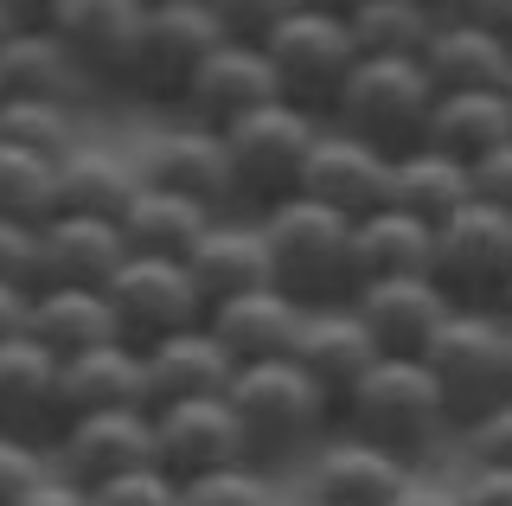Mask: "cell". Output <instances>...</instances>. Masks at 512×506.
<instances>
[{
  "label": "cell",
  "instance_id": "6da1fadb",
  "mask_svg": "<svg viewBox=\"0 0 512 506\" xmlns=\"http://www.w3.org/2000/svg\"><path fill=\"white\" fill-rule=\"evenodd\" d=\"M231 410H237V430H244V455L256 468H301L308 455L340 430L327 391L314 385L295 359H263V366H237L231 378Z\"/></svg>",
  "mask_w": 512,
  "mask_h": 506
},
{
  "label": "cell",
  "instance_id": "7a4b0ae2",
  "mask_svg": "<svg viewBox=\"0 0 512 506\" xmlns=\"http://www.w3.org/2000/svg\"><path fill=\"white\" fill-rule=\"evenodd\" d=\"M340 430L378 442L416 468H429V455L455 449V417H448L442 385L429 378L423 359H378L340 398Z\"/></svg>",
  "mask_w": 512,
  "mask_h": 506
},
{
  "label": "cell",
  "instance_id": "3957f363",
  "mask_svg": "<svg viewBox=\"0 0 512 506\" xmlns=\"http://www.w3.org/2000/svg\"><path fill=\"white\" fill-rule=\"evenodd\" d=\"M269 250V282L295 295L301 308H346L359 289V257H352V218L327 212L314 199H288L256 212Z\"/></svg>",
  "mask_w": 512,
  "mask_h": 506
},
{
  "label": "cell",
  "instance_id": "277c9868",
  "mask_svg": "<svg viewBox=\"0 0 512 506\" xmlns=\"http://www.w3.org/2000/svg\"><path fill=\"white\" fill-rule=\"evenodd\" d=\"M423 366L442 385V404L461 430L480 410L512 398V321L500 308H455L442 321V334L429 340Z\"/></svg>",
  "mask_w": 512,
  "mask_h": 506
},
{
  "label": "cell",
  "instance_id": "5b68a950",
  "mask_svg": "<svg viewBox=\"0 0 512 506\" xmlns=\"http://www.w3.org/2000/svg\"><path fill=\"white\" fill-rule=\"evenodd\" d=\"M314 135H320V116L301 109V103H263V109H250L244 122L224 129L231 173H237V205H244L250 218L269 212V205L301 199Z\"/></svg>",
  "mask_w": 512,
  "mask_h": 506
},
{
  "label": "cell",
  "instance_id": "8992f818",
  "mask_svg": "<svg viewBox=\"0 0 512 506\" xmlns=\"http://www.w3.org/2000/svg\"><path fill=\"white\" fill-rule=\"evenodd\" d=\"M429 103H436V84H429V71L416 58H359L352 77L340 84V97H333L327 122L384 154H410L423 148Z\"/></svg>",
  "mask_w": 512,
  "mask_h": 506
},
{
  "label": "cell",
  "instance_id": "52a82bcc",
  "mask_svg": "<svg viewBox=\"0 0 512 506\" xmlns=\"http://www.w3.org/2000/svg\"><path fill=\"white\" fill-rule=\"evenodd\" d=\"M429 276L455 308H500L512 289V212L468 199L436 225Z\"/></svg>",
  "mask_w": 512,
  "mask_h": 506
},
{
  "label": "cell",
  "instance_id": "ba28073f",
  "mask_svg": "<svg viewBox=\"0 0 512 506\" xmlns=\"http://www.w3.org/2000/svg\"><path fill=\"white\" fill-rule=\"evenodd\" d=\"M263 58H269V71H276L282 103H301V109H314V116L327 122L340 84L352 77V65H359V45H352L346 13L295 7L276 33L263 39Z\"/></svg>",
  "mask_w": 512,
  "mask_h": 506
},
{
  "label": "cell",
  "instance_id": "9c48e42d",
  "mask_svg": "<svg viewBox=\"0 0 512 506\" xmlns=\"http://www.w3.org/2000/svg\"><path fill=\"white\" fill-rule=\"evenodd\" d=\"M135 167L160 193L199 199V205H212V212H244V205H237V173H231L224 129H205V122H192V116H160L154 129L135 141Z\"/></svg>",
  "mask_w": 512,
  "mask_h": 506
},
{
  "label": "cell",
  "instance_id": "30bf717a",
  "mask_svg": "<svg viewBox=\"0 0 512 506\" xmlns=\"http://www.w3.org/2000/svg\"><path fill=\"white\" fill-rule=\"evenodd\" d=\"M224 33L212 20L205 0H180V7H148V26H141V52H135V71H128V103L154 109V116H173L192 84V71L205 65Z\"/></svg>",
  "mask_w": 512,
  "mask_h": 506
},
{
  "label": "cell",
  "instance_id": "8fae6325",
  "mask_svg": "<svg viewBox=\"0 0 512 506\" xmlns=\"http://www.w3.org/2000/svg\"><path fill=\"white\" fill-rule=\"evenodd\" d=\"M103 295H109V314H116V334L128 346H154V340L180 334V327L205 321V295L192 289L186 263H173V257H128L103 282Z\"/></svg>",
  "mask_w": 512,
  "mask_h": 506
},
{
  "label": "cell",
  "instance_id": "7c38bea8",
  "mask_svg": "<svg viewBox=\"0 0 512 506\" xmlns=\"http://www.w3.org/2000/svg\"><path fill=\"white\" fill-rule=\"evenodd\" d=\"M346 308L372 334L378 359H423L429 340L442 334V321L455 314V302L436 289V276H372L352 289Z\"/></svg>",
  "mask_w": 512,
  "mask_h": 506
},
{
  "label": "cell",
  "instance_id": "4fadbf2b",
  "mask_svg": "<svg viewBox=\"0 0 512 506\" xmlns=\"http://www.w3.org/2000/svg\"><path fill=\"white\" fill-rule=\"evenodd\" d=\"M391 173H397V154H384V148H372V141L320 122L314 154H308V180H301V199H314V205H327V212H340V218L359 225L365 212L391 205Z\"/></svg>",
  "mask_w": 512,
  "mask_h": 506
},
{
  "label": "cell",
  "instance_id": "5bb4252c",
  "mask_svg": "<svg viewBox=\"0 0 512 506\" xmlns=\"http://www.w3.org/2000/svg\"><path fill=\"white\" fill-rule=\"evenodd\" d=\"M45 449H52L58 474H71L77 487H96L122 468L154 462V417L148 410H84V417H64Z\"/></svg>",
  "mask_w": 512,
  "mask_h": 506
},
{
  "label": "cell",
  "instance_id": "9a60e30c",
  "mask_svg": "<svg viewBox=\"0 0 512 506\" xmlns=\"http://www.w3.org/2000/svg\"><path fill=\"white\" fill-rule=\"evenodd\" d=\"M154 462L173 474V481H192V474H212L231 462H250L244 455V430H237L231 398H180V404H154Z\"/></svg>",
  "mask_w": 512,
  "mask_h": 506
},
{
  "label": "cell",
  "instance_id": "2e32d148",
  "mask_svg": "<svg viewBox=\"0 0 512 506\" xmlns=\"http://www.w3.org/2000/svg\"><path fill=\"white\" fill-rule=\"evenodd\" d=\"M141 26H148V0H58V13H52V33L84 58V71L103 84V97L128 90Z\"/></svg>",
  "mask_w": 512,
  "mask_h": 506
},
{
  "label": "cell",
  "instance_id": "e0dca14e",
  "mask_svg": "<svg viewBox=\"0 0 512 506\" xmlns=\"http://www.w3.org/2000/svg\"><path fill=\"white\" fill-rule=\"evenodd\" d=\"M416 474V462L378 449V442L352 436V430H333L320 449L301 462V481L308 494L301 500H327V506H391L404 494V481Z\"/></svg>",
  "mask_w": 512,
  "mask_h": 506
},
{
  "label": "cell",
  "instance_id": "ac0fdd59",
  "mask_svg": "<svg viewBox=\"0 0 512 506\" xmlns=\"http://www.w3.org/2000/svg\"><path fill=\"white\" fill-rule=\"evenodd\" d=\"M263 103H282L263 45L218 39L212 52H205V65L192 71V84H186V97H180L173 116H192V122H205V129H231V122H244L250 109H263Z\"/></svg>",
  "mask_w": 512,
  "mask_h": 506
},
{
  "label": "cell",
  "instance_id": "d6986e66",
  "mask_svg": "<svg viewBox=\"0 0 512 506\" xmlns=\"http://www.w3.org/2000/svg\"><path fill=\"white\" fill-rule=\"evenodd\" d=\"M0 84H7V97L71 103V109L103 103V84L84 71V58H77L52 26H13V33L0 39Z\"/></svg>",
  "mask_w": 512,
  "mask_h": 506
},
{
  "label": "cell",
  "instance_id": "ffe728a7",
  "mask_svg": "<svg viewBox=\"0 0 512 506\" xmlns=\"http://www.w3.org/2000/svg\"><path fill=\"white\" fill-rule=\"evenodd\" d=\"M301 321H308V308H301L295 295H282L276 282H256V289L231 295V302L205 308V327H212V340L231 353V366L288 359L295 340H301Z\"/></svg>",
  "mask_w": 512,
  "mask_h": 506
},
{
  "label": "cell",
  "instance_id": "44dd1931",
  "mask_svg": "<svg viewBox=\"0 0 512 506\" xmlns=\"http://www.w3.org/2000/svg\"><path fill=\"white\" fill-rule=\"evenodd\" d=\"M84 410H148V378H141V346L103 340L84 353L58 359V423Z\"/></svg>",
  "mask_w": 512,
  "mask_h": 506
},
{
  "label": "cell",
  "instance_id": "7402d4cb",
  "mask_svg": "<svg viewBox=\"0 0 512 506\" xmlns=\"http://www.w3.org/2000/svg\"><path fill=\"white\" fill-rule=\"evenodd\" d=\"M141 378H148V410L154 404H180V398H218L231 391V353L212 340V327H180V334L141 346Z\"/></svg>",
  "mask_w": 512,
  "mask_h": 506
},
{
  "label": "cell",
  "instance_id": "603a6c76",
  "mask_svg": "<svg viewBox=\"0 0 512 506\" xmlns=\"http://www.w3.org/2000/svg\"><path fill=\"white\" fill-rule=\"evenodd\" d=\"M122 263H128V237L116 218L52 212L39 225V282H90V289H103Z\"/></svg>",
  "mask_w": 512,
  "mask_h": 506
},
{
  "label": "cell",
  "instance_id": "cb8c5ba5",
  "mask_svg": "<svg viewBox=\"0 0 512 506\" xmlns=\"http://www.w3.org/2000/svg\"><path fill=\"white\" fill-rule=\"evenodd\" d=\"M288 359H295V366L327 391L333 417H340V398L378 366V346H372V334L359 327V314H352V308H308L301 340H295V353H288Z\"/></svg>",
  "mask_w": 512,
  "mask_h": 506
},
{
  "label": "cell",
  "instance_id": "d4e9b609",
  "mask_svg": "<svg viewBox=\"0 0 512 506\" xmlns=\"http://www.w3.org/2000/svg\"><path fill=\"white\" fill-rule=\"evenodd\" d=\"M186 276L192 289L205 295V308L231 302V295L256 289V282H269V250H263V225H256L250 212H224L212 218V231L192 244L186 257Z\"/></svg>",
  "mask_w": 512,
  "mask_h": 506
},
{
  "label": "cell",
  "instance_id": "484cf974",
  "mask_svg": "<svg viewBox=\"0 0 512 506\" xmlns=\"http://www.w3.org/2000/svg\"><path fill=\"white\" fill-rule=\"evenodd\" d=\"M0 430H20L39 442H52L58 430V353L32 340V327L0 340Z\"/></svg>",
  "mask_w": 512,
  "mask_h": 506
},
{
  "label": "cell",
  "instance_id": "4316f807",
  "mask_svg": "<svg viewBox=\"0 0 512 506\" xmlns=\"http://www.w3.org/2000/svg\"><path fill=\"white\" fill-rule=\"evenodd\" d=\"M141 193V167L135 148H116V141L84 135L71 154L58 161V193L52 212H90V218H122V205Z\"/></svg>",
  "mask_w": 512,
  "mask_h": 506
},
{
  "label": "cell",
  "instance_id": "83f0119b",
  "mask_svg": "<svg viewBox=\"0 0 512 506\" xmlns=\"http://www.w3.org/2000/svg\"><path fill=\"white\" fill-rule=\"evenodd\" d=\"M416 65L429 71L436 90H500L512 71V45L493 39L487 26H474L468 13H442V26L429 33Z\"/></svg>",
  "mask_w": 512,
  "mask_h": 506
},
{
  "label": "cell",
  "instance_id": "f1b7e54d",
  "mask_svg": "<svg viewBox=\"0 0 512 506\" xmlns=\"http://www.w3.org/2000/svg\"><path fill=\"white\" fill-rule=\"evenodd\" d=\"M512 135V103L506 90H436L423 122V148L448 154V161H480L487 148H500Z\"/></svg>",
  "mask_w": 512,
  "mask_h": 506
},
{
  "label": "cell",
  "instance_id": "f546056e",
  "mask_svg": "<svg viewBox=\"0 0 512 506\" xmlns=\"http://www.w3.org/2000/svg\"><path fill=\"white\" fill-rule=\"evenodd\" d=\"M212 205H199V199H180V193H160V186L141 180V193L122 205V237H128V257H173V263H186L192 257V244H199L205 231H212Z\"/></svg>",
  "mask_w": 512,
  "mask_h": 506
},
{
  "label": "cell",
  "instance_id": "4dcf8cb0",
  "mask_svg": "<svg viewBox=\"0 0 512 506\" xmlns=\"http://www.w3.org/2000/svg\"><path fill=\"white\" fill-rule=\"evenodd\" d=\"M32 340H45L52 353H84V346L122 340L116 314H109V295L90 289V282H39L32 289Z\"/></svg>",
  "mask_w": 512,
  "mask_h": 506
},
{
  "label": "cell",
  "instance_id": "1f68e13d",
  "mask_svg": "<svg viewBox=\"0 0 512 506\" xmlns=\"http://www.w3.org/2000/svg\"><path fill=\"white\" fill-rule=\"evenodd\" d=\"M352 257H359V282L372 276H429L436 257V225H423L404 205H378L352 225Z\"/></svg>",
  "mask_w": 512,
  "mask_h": 506
},
{
  "label": "cell",
  "instance_id": "d6a6232c",
  "mask_svg": "<svg viewBox=\"0 0 512 506\" xmlns=\"http://www.w3.org/2000/svg\"><path fill=\"white\" fill-rule=\"evenodd\" d=\"M468 199H474V186H468V167H461V161H448V154H436V148H410V154H397L391 205L416 212L423 225H442V218H448V212H461Z\"/></svg>",
  "mask_w": 512,
  "mask_h": 506
},
{
  "label": "cell",
  "instance_id": "836d02e7",
  "mask_svg": "<svg viewBox=\"0 0 512 506\" xmlns=\"http://www.w3.org/2000/svg\"><path fill=\"white\" fill-rule=\"evenodd\" d=\"M346 26H352L359 58H423V45L442 26V13L423 7V0H359L346 13Z\"/></svg>",
  "mask_w": 512,
  "mask_h": 506
},
{
  "label": "cell",
  "instance_id": "e575fe53",
  "mask_svg": "<svg viewBox=\"0 0 512 506\" xmlns=\"http://www.w3.org/2000/svg\"><path fill=\"white\" fill-rule=\"evenodd\" d=\"M90 129H84V109L71 103H39V97H7L0 103V141L13 148H32L45 161H64Z\"/></svg>",
  "mask_w": 512,
  "mask_h": 506
},
{
  "label": "cell",
  "instance_id": "d590c367",
  "mask_svg": "<svg viewBox=\"0 0 512 506\" xmlns=\"http://www.w3.org/2000/svg\"><path fill=\"white\" fill-rule=\"evenodd\" d=\"M52 193H58V161L0 141V218L45 225V218H52Z\"/></svg>",
  "mask_w": 512,
  "mask_h": 506
},
{
  "label": "cell",
  "instance_id": "8d00e7d4",
  "mask_svg": "<svg viewBox=\"0 0 512 506\" xmlns=\"http://www.w3.org/2000/svg\"><path fill=\"white\" fill-rule=\"evenodd\" d=\"M180 506H276V474L256 462H231L180 481Z\"/></svg>",
  "mask_w": 512,
  "mask_h": 506
},
{
  "label": "cell",
  "instance_id": "74e56055",
  "mask_svg": "<svg viewBox=\"0 0 512 506\" xmlns=\"http://www.w3.org/2000/svg\"><path fill=\"white\" fill-rule=\"evenodd\" d=\"M90 506H180V481H173L160 462H141V468H122L109 481L84 487Z\"/></svg>",
  "mask_w": 512,
  "mask_h": 506
},
{
  "label": "cell",
  "instance_id": "f35d334b",
  "mask_svg": "<svg viewBox=\"0 0 512 506\" xmlns=\"http://www.w3.org/2000/svg\"><path fill=\"white\" fill-rule=\"evenodd\" d=\"M52 474V449L39 436H20V430H0V506H13L26 487H39Z\"/></svg>",
  "mask_w": 512,
  "mask_h": 506
},
{
  "label": "cell",
  "instance_id": "ab89813d",
  "mask_svg": "<svg viewBox=\"0 0 512 506\" xmlns=\"http://www.w3.org/2000/svg\"><path fill=\"white\" fill-rule=\"evenodd\" d=\"M205 7H212V20H218V33H224V39L263 45V39L288 20V13L301 7V0H205Z\"/></svg>",
  "mask_w": 512,
  "mask_h": 506
},
{
  "label": "cell",
  "instance_id": "60d3db41",
  "mask_svg": "<svg viewBox=\"0 0 512 506\" xmlns=\"http://www.w3.org/2000/svg\"><path fill=\"white\" fill-rule=\"evenodd\" d=\"M455 455H461V462H506L512 468V398L493 404V410H480L474 423H461V430H455Z\"/></svg>",
  "mask_w": 512,
  "mask_h": 506
},
{
  "label": "cell",
  "instance_id": "b9f144b4",
  "mask_svg": "<svg viewBox=\"0 0 512 506\" xmlns=\"http://www.w3.org/2000/svg\"><path fill=\"white\" fill-rule=\"evenodd\" d=\"M0 282L39 289V225L26 218H0Z\"/></svg>",
  "mask_w": 512,
  "mask_h": 506
},
{
  "label": "cell",
  "instance_id": "7bdbcfd3",
  "mask_svg": "<svg viewBox=\"0 0 512 506\" xmlns=\"http://www.w3.org/2000/svg\"><path fill=\"white\" fill-rule=\"evenodd\" d=\"M468 186L480 205H500V212H512V135L500 141V148H487L480 161H468Z\"/></svg>",
  "mask_w": 512,
  "mask_h": 506
},
{
  "label": "cell",
  "instance_id": "ee69618b",
  "mask_svg": "<svg viewBox=\"0 0 512 506\" xmlns=\"http://www.w3.org/2000/svg\"><path fill=\"white\" fill-rule=\"evenodd\" d=\"M455 487H461V506H512V468L506 462H461Z\"/></svg>",
  "mask_w": 512,
  "mask_h": 506
},
{
  "label": "cell",
  "instance_id": "f6af8a7d",
  "mask_svg": "<svg viewBox=\"0 0 512 506\" xmlns=\"http://www.w3.org/2000/svg\"><path fill=\"white\" fill-rule=\"evenodd\" d=\"M391 506H461V487H455V474H429V468H416L410 481H404V494H397Z\"/></svg>",
  "mask_w": 512,
  "mask_h": 506
},
{
  "label": "cell",
  "instance_id": "bcb514c9",
  "mask_svg": "<svg viewBox=\"0 0 512 506\" xmlns=\"http://www.w3.org/2000/svg\"><path fill=\"white\" fill-rule=\"evenodd\" d=\"M13 506H90V494L71 481V474H58V468H52L39 487H26V494L13 500Z\"/></svg>",
  "mask_w": 512,
  "mask_h": 506
},
{
  "label": "cell",
  "instance_id": "7dc6e473",
  "mask_svg": "<svg viewBox=\"0 0 512 506\" xmlns=\"http://www.w3.org/2000/svg\"><path fill=\"white\" fill-rule=\"evenodd\" d=\"M32 327V289L26 282H0V340L26 334Z\"/></svg>",
  "mask_w": 512,
  "mask_h": 506
},
{
  "label": "cell",
  "instance_id": "c3c4849f",
  "mask_svg": "<svg viewBox=\"0 0 512 506\" xmlns=\"http://www.w3.org/2000/svg\"><path fill=\"white\" fill-rule=\"evenodd\" d=\"M455 13H468L474 26H487L493 39H506V45H512V0H461Z\"/></svg>",
  "mask_w": 512,
  "mask_h": 506
},
{
  "label": "cell",
  "instance_id": "681fc988",
  "mask_svg": "<svg viewBox=\"0 0 512 506\" xmlns=\"http://www.w3.org/2000/svg\"><path fill=\"white\" fill-rule=\"evenodd\" d=\"M0 7H7V20H13V26H52L58 0H0Z\"/></svg>",
  "mask_w": 512,
  "mask_h": 506
},
{
  "label": "cell",
  "instance_id": "f907efd6",
  "mask_svg": "<svg viewBox=\"0 0 512 506\" xmlns=\"http://www.w3.org/2000/svg\"><path fill=\"white\" fill-rule=\"evenodd\" d=\"M301 7H320V13H352L359 0H301Z\"/></svg>",
  "mask_w": 512,
  "mask_h": 506
},
{
  "label": "cell",
  "instance_id": "816d5d0a",
  "mask_svg": "<svg viewBox=\"0 0 512 506\" xmlns=\"http://www.w3.org/2000/svg\"><path fill=\"white\" fill-rule=\"evenodd\" d=\"M423 7H436V13H455V7H461V0H423Z\"/></svg>",
  "mask_w": 512,
  "mask_h": 506
},
{
  "label": "cell",
  "instance_id": "f5cc1de1",
  "mask_svg": "<svg viewBox=\"0 0 512 506\" xmlns=\"http://www.w3.org/2000/svg\"><path fill=\"white\" fill-rule=\"evenodd\" d=\"M13 33V20H7V7H0V39H7Z\"/></svg>",
  "mask_w": 512,
  "mask_h": 506
},
{
  "label": "cell",
  "instance_id": "db71d44e",
  "mask_svg": "<svg viewBox=\"0 0 512 506\" xmlns=\"http://www.w3.org/2000/svg\"><path fill=\"white\" fill-rule=\"evenodd\" d=\"M500 314H506V321H512V289H506V302H500Z\"/></svg>",
  "mask_w": 512,
  "mask_h": 506
},
{
  "label": "cell",
  "instance_id": "11a10c76",
  "mask_svg": "<svg viewBox=\"0 0 512 506\" xmlns=\"http://www.w3.org/2000/svg\"><path fill=\"white\" fill-rule=\"evenodd\" d=\"M500 90H506V103H512V71H506V84H500Z\"/></svg>",
  "mask_w": 512,
  "mask_h": 506
},
{
  "label": "cell",
  "instance_id": "9f6ffc18",
  "mask_svg": "<svg viewBox=\"0 0 512 506\" xmlns=\"http://www.w3.org/2000/svg\"><path fill=\"white\" fill-rule=\"evenodd\" d=\"M148 7H180V0H148Z\"/></svg>",
  "mask_w": 512,
  "mask_h": 506
},
{
  "label": "cell",
  "instance_id": "6f0895ef",
  "mask_svg": "<svg viewBox=\"0 0 512 506\" xmlns=\"http://www.w3.org/2000/svg\"><path fill=\"white\" fill-rule=\"evenodd\" d=\"M301 506H327V500H301Z\"/></svg>",
  "mask_w": 512,
  "mask_h": 506
},
{
  "label": "cell",
  "instance_id": "680465c9",
  "mask_svg": "<svg viewBox=\"0 0 512 506\" xmlns=\"http://www.w3.org/2000/svg\"><path fill=\"white\" fill-rule=\"evenodd\" d=\"M0 103H7V84H0Z\"/></svg>",
  "mask_w": 512,
  "mask_h": 506
}]
</instances>
